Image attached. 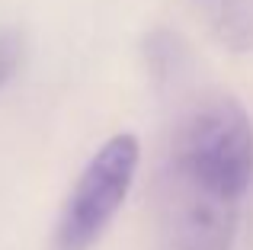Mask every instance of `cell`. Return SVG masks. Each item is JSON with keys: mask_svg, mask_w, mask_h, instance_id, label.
Returning a JSON list of instances; mask_svg holds the SVG:
<instances>
[{"mask_svg": "<svg viewBox=\"0 0 253 250\" xmlns=\"http://www.w3.org/2000/svg\"><path fill=\"white\" fill-rule=\"evenodd\" d=\"M144 64L161 96H183L196 77L189 42L167 26H157L144 36Z\"/></svg>", "mask_w": 253, "mask_h": 250, "instance_id": "3957f363", "label": "cell"}, {"mask_svg": "<svg viewBox=\"0 0 253 250\" xmlns=\"http://www.w3.org/2000/svg\"><path fill=\"white\" fill-rule=\"evenodd\" d=\"M138 164H141V144L131 131H119L99 144L61 206L51 234V250H93L122 202L128 199Z\"/></svg>", "mask_w": 253, "mask_h": 250, "instance_id": "7a4b0ae2", "label": "cell"}, {"mask_svg": "<svg viewBox=\"0 0 253 250\" xmlns=\"http://www.w3.org/2000/svg\"><path fill=\"white\" fill-rule=\"evenodd\" d=\"M192 6L228 51H253V0H192Z\"/></svg>", "mask_w": 253, "mask_h": 250, "instance_id": "277c9868", "label": "cell"}, {"mask_svg": "<svg viewBox=\"0 0 253 250\" xmlns=\"http://www.w3.org/2000/svg\"><path fill=\"white\" fill-rule=\"evenodd\" d=\"M253 189V116L237 96L205 93L179 109L157 189L161 250H231Z\"/></svg>", "mask_w": 253, "mask_h": 250, "instance_id": "6da1fadb", "label": "cell"}, {"mask_svg": "<svg viewBox=\"0 0 253 250\" xmlns=\"http://www.w3.org/2000/svg\"><path fill=\"white\" fill-rule=\"evenodd\" d=\"M26 58V39L16 26H3L0 29V90L19 74Z\"/></svg>", "mask_w": 253, "mask_h": 250, "instance_id": "5b68a950", "label": "cell"}]
</instances>
